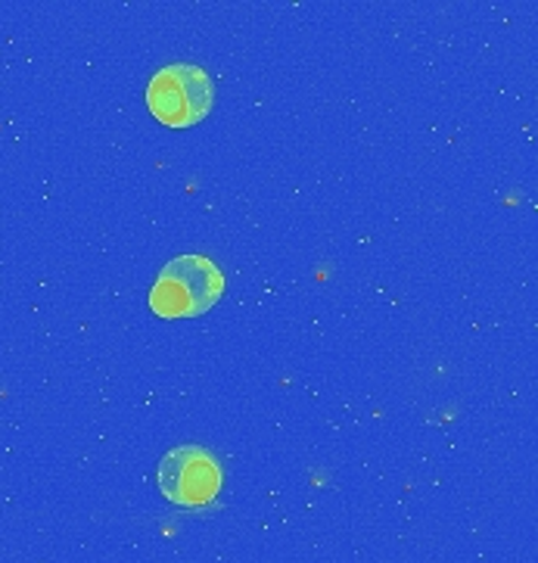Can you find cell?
Masks as SVG:
<instances>
[{
  "instance_id": "1",
  "label": "cell",
  "mask_w": 538,
  "mask_h": 563,
  "mask_svg": "<svg viewBox=\"0 0 538 563\" xmlns=\"http://www.w3.org/2000/svg\"><path fill=\"white\" fill-rule=\"evenodd\" d=\"M224 292V277L206 255H178L156 277L150 309L160 318H199Z\"/></svg>"
},
{
  "instance_id": "2",
  "label": "cell",
  "mask_w": 538,
  "mask_h": 563,
  "mask_svg": "<svg viewBox=\"0 0 538 563\" xmlns=\"http://www.w3.org/2000/svg\"><path fill=\"white\" fill-rule=\"evenodd\" d=\"M212 103H216L212 78L190 63L165 66L146 85V107L168 128L197 125L212 112Z\"/></svg>"
},
{
  "instance_id": "3",
  "label": "cell",
  "mask_w": 538,
  "mask_h": 563,
  "mask_svg": "<svg viewBox=\"0 0 538 563\" xmlns=\"http://www.w3.org/2000/svg\"><path fill=\"white\" fill-rule=\"evenodd\" d=\"M160 489L180 508H202L221 489L216 454L199 445H178L160 461Z\"/></svg>"
}]
</instances>
